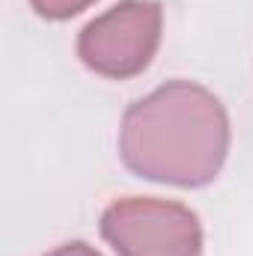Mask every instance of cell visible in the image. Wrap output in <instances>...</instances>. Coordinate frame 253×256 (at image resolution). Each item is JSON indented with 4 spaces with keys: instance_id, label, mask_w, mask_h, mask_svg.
I'll return each mask as SVG.
<instances>
[{
    "instance_id": "1",
    "label": "cell",
    "mask_w": 253,
    "mask_h": 256,
    "mask_svg": "<svg viewBox=\"0 0 253 256\" xmlns=\"http://www.w3.org/2000/svg\"><path fill=\"white\" fill-rule=\"evenodd\" d=\"M120 149L126 164L143 179L200 188L224 167L230 120L208 90L176 80L126 114Z\"/></svg>"
},
{
    "instance_id": "2",
    "label": "cell",
    "mask_w": 253,
    "mask_h": 256,
    "mask_svg": "<svg viewBox=\"0 0 253 256\" xmlns=\"http://www.w3.org/2000/svg\"><path fill=\"white\" fill-rule=\"evenodd\" d=\"M102 236L120 256H200L196 214L167 200H120L102 218Z\"/></svg>"
},
{
    "instance_id": "3",
    "label": "cell",
    "mask_w": 253,
    "mask_h": 256,
    "mask_svg": "<svg viewBox=\"0 0 253 256\" xmlns=\"http://www.w3.org/2000/svg\"><path fill=\"white\" fill-rule=\"evenodd\" d=\"M158 39L161 6L152 0H126L80 33L78 54L92 72L122 80L149 66Z\"/></svg>"
},
{
    "instance_id": "4",
    "label": "cell",
    "mask_w": 253,
    "mask_h": 256,
    "mask_svg": "<svg viewBox=\"0 0 253 256\" xmlns=\"http://www.w3.org/2000/svg\"><path fill=\"white\" fill-rule=\"evenodd\" d=\"M33 3V9L39 12V15H45V18H72V15H78V12H84L90 3H96V0H30Z\"/></svg>"
},
{
    "instance_id": "5",
    "label": "cell",
    "mask_w": 253,
    "mask_h": 256,
    "mask_svg": "<svg viewBox=\"0 0 253 256\" xmlns=\"http://www.w3.org/2000/svg\"><path fill=\"white\" fill-rule=\"evenodd\" d=\"M48 256H102V254H96L92 248L74 242V244H66V248H60V250H54V254H48Z\"/></svg>"
}]
</instances>
